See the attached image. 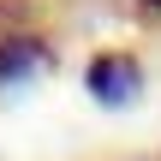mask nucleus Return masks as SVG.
Instances as JSON below:
<instances>
[{"instance_id":"2","label":"nucleus","mask_w":161,"mask_h":161,"mask_svg":"<svg viewBox=\"0 0 161 161\" xmlns=\"http://www.w3.org/2000/svg\"><path fill=\"white\" fill-rule=\"evenodd\" d=\"M48 72H54V48L42 30H6L0 36V96H18Z\"/></svg>"},{"instance_id":"1","label":"nucleus","mask_w":161,"mask_h":161,"mask_svg":"<svg viewBox=\"0 0 161 161\" xmlns=\"http://www.w3.org/2000/svg\"><path fill=\"white\" fill-rule=\"evenodd\" d=\"M84 96L96 108H137L143 102V60L131 48H102L84 60Z\"/></svg>"},{"instance_id":"4","label":"nucleus","mask_w":161,"mask_h":161,"mask_svg":"<svg viewBox=\"0 0 161 161\" xmlns=\"http://www.w3.org/2000/svg\"><path fill=\"white\" fill-rule=\"evenodd\" d=\"M143 6H149V12H161V0H143Z\"/></svg>"},{"instance_id":"3","label":"nucleus","mask_w":161,"mask_h":161,"mask_svg":"<svg viewBox=\"0 0 161 161\" xmlns=\"http://www.w3.org/2000/svg\"><path fill=\"white\" fill-rule=\"evenodd\" d=\"M30 6H36V0H0V36H6V30H24Z\"/></svg>"}]
</instances>
